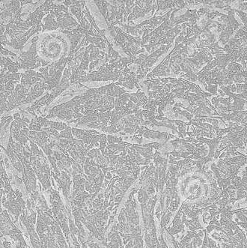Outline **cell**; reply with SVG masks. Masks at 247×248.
Here are the masks:
<instances>
[{"label":"cell","mask_w":247,"mask_h":248,"mask_svg":"<svg viewBox=\"0 0 247 248\" xmlns=\"http://www.w3.org/2000/svg\"><path fill=\"white\" fill-rule=\"evenodd\" d=\"M114 29L116 33L114 38L115 45L121 47L123 52L130 58L139 55V47H142V38L131 36L118 26L114 27Z\"/></svg>","instance_id":"cell-1"},{"label":"cell","mask_w":247,"mask_h":248,"mask_svg":"<svg viewBox=\"0 0 247 248\" xmlns=\"http://www.w3.org/2000/svg\"><path fill=\"white\" fill-rule=\"evenodd\" d=\"M172 47V44L169 45H162L159 49H157L155 52L150 54V55H145L143 53L139 54L137 55V58L134 63L139 65L140 69L150 68L154 63L157 61V59L160 57L161 55H163L165 53L168 52L169 49Z\"/></svg>","instance_id":"cell-2"},{"label":"cell","mask_w":247,"mask_h":248,"mask_svg":"<svg viewBox=\"0 0 247 248\" xmlns=\"http://www.w3.org/2000/svg\"><path fill=\"white\" fill-rule=\"evenodd\" d=\"M15 195L17 197L15 200H7L3 204V206L8 210V212L15 216V220H13L14 224L18 221L19 216L22 214V210L26 208V202L23 200V194L20 190H16Z\"/></svg>","instance_id":"cell-3"},{"label":"cell","mask_w":247,"mask_h":248,"mask_svg":"<svg viewBox=\"0 0 247 248\" xmlns=\"http://www.w3.org/2000/svg\"><path fill=\"white\" fill-rule=\"evenodd\" d=\"M5 154L8 156V158H9L10 161L11 162V165L13 166V167L19 173H23V166L22 164L20 159L17 158V156L13 153V150L9 146H7V149L5 150Z\"/></svg>","instance_id":"cell-4"},{"label":"cell","mask_w":247,"mask_h":248,"mask_svg":"<svg viewBox=\"0 0 247 248\" xmlns=\"http://www.w3.org/2000/svg\"><path fill=\"white\" fill-rule=\"evenodd\" d=\"M44 24H43V30L42 32L47 31H53L56 30L59 28V25L57 23V20H55V17L51 14H49L48 15L43 19Z\"/></svg>","instance_id":"cell-5"},{"label":"cell","mask_w":247,"mask_h":248,"mask_svg":"<svg viewBox=\"0 0 247 248\" xmlns=\"http://www.w3.org/2000/svg\"><path fill=\"white\" fill-rule=\"evenodd\" d=\"M94 2L98 7L99 10H100V13L102 14L103 16H104L106 22H108L109 17V14L108 9L109 2H106V1H94Z\"/></svg>","instance_id":"cell-6"},{"label":"cell","mask_w":247,"mask_h":248,"mask_svg":"<svg viewBox=\"0 0 247 248\" xmlns=\"http://www.w3.org/2000/svg\"><path fill=\"white\" fill-rule=\"evenodd\" d=\"M0 55H5V56H8V55H13V56H17V55H16L15 53H13L11 52V51H9V50H6V49L4 48L3 47H2V44H0Z\"/></svg>","instance_id":"cell-7"},{"label":"cell","mask_w":247,"mask_h":248,"mask_svg":"<svg viewBox=\"0 0 247 248\" xmlns=\"http://www.w3.org/2000/svg\"><path fill=\"white\" fill-rule=\"evenodd\" d=\"M4 189L2 188V189H0V213H2V206H1V204H2V195H3L4 193Z\"/></svg>","instance_id":"cell-8"},{"label":"cell","mask_w":247,"mask_h":248,"mask_svg":"<svg viewBox=\"0 0 247 248\" xmlns=\"http://www.w3.org/2000/svg\"><path fill=\"white\" fill-rule=\"evenodd\" d=\"M12 244L11 242H8L6 241L3 242V248H11Z\"/></svg>","instance_id":"cell-9"},{"label":"cell","mask_w":247,"mask_h":248,"mask_svg":"<svg viewBox=\"0 0 247 248\" xmlns=\"http://www.w3.org/2000/svg\"><path fill=\"white\" fill-rule=\"evenodd\" d=\"M3 236H4V235H2V233L1 232H0V238H2V237H3Z\"/></svg>","instance_id":"cell-10"},{"label":"cell","mask_w":247,"mask_h":248,"mask_svg":"<svg viewBox=\"0 0 247 248\" xmlns=\"http://www.w3.org/2000/svg\"><path fill=\"white\" fill-rule=\"evenodd\" d=\"M0 248H2V244L1 241H0Z\"/></svg>","instance_id":"cell-11"}]
</instances>
